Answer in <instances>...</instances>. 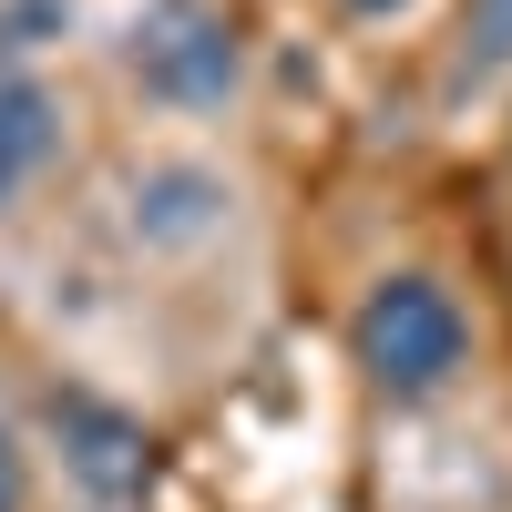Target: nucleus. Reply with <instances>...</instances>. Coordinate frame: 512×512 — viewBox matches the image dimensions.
Masks as SVG:
<instances>
[{"instance_id": "f257e3e1", "label": "nucleus", "mask_w": 512, "mask_h": 512, "mask_svg": "<svg viewBox=\"0 0 512 512\" xmlns=\"http://www.w3.org/2000/svg\"><path fill=\"white\" fill-rule=\"evenodd\" d=\"M461 349H472V328H461V308L431 277H379L369 287V308H359V369L390 400H431L441 379L461 369Z\"/></svg>"}, {"instance_id": "f03ea898", "label": "nucleus", "mask_w": 512, "mask_h": 512, "mask_svg": "<svg viewBox=\"0 0 512 512\" xmlns=\"http://www.w3.org/2000/svg\"><path fill=\"white\" fill-rule=\"evenodd\" d=\"M134 82L154 103H226L236 82V31L205 0H144L134 11Z\"/></svg>"}, {"instance_id": "7ed1b4c3", "label": "nucleus", "mask_w": 512, "mask_h": 512, "mask_svg": "<svg viewBox=\"0 0 512 512\" xmlns=\"http://www.w3.org/2000/svg\"><path fill=\"white\" fill-rule=\"evenodd\" d=\"M52 441H62L72 482L93 492L103 512H123V502L154 492V431H144L134 410H113V400H93V390H62V400H52Z\"/></svg>"}, {"instance_id": "20e7f679", "label": "nucleus", "mask_w": 512, "mask_h": 512, "mask_svg": "<svg viewBox=\"0 0 512 512\" xmlns=\"http://www.w3.org/2000/svg\"><path fill=\"white\" fill-rule=\"evenodd\" d=\"M52 144H62L52 93H41V82H21V72H0V195H21L41 164H52Z\"/></svg>"}, {"instance_id": "39448f33", "label": "nucleus", "mask_w": 512, "mask_h": 512, "mask_svg": "<svg viewBox=\"0 0 512 512\" xmlns=\"http://www.w3.org/2000/svg\"><path fill=\"white\" fill-rule=\"evenodd\" d=\"M21 492H31L21 482V451H11V431H0V512H21Z\"/></svg>"}, {"instance_id": "423d86ee", "label": "nucleus", "mask_w": 512, "mask_h": 512, "mask_svg": "<svg viewBox=\"0 0 512 512\" xmlns=\"http://www.w3.org/2000/svg\"><path fill=\"white\" fill-rule=\"evenodd\" d=\"M349 11H369V21H379V11H400V0H349Z\"/></svg>"}]
</instances>
